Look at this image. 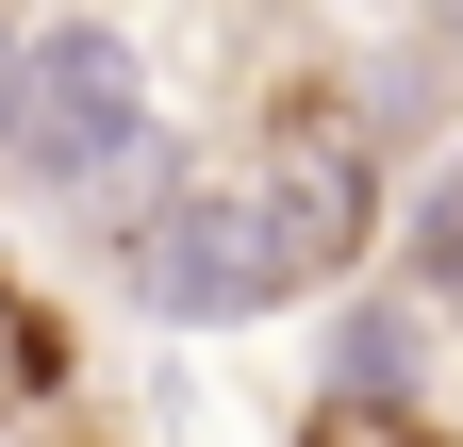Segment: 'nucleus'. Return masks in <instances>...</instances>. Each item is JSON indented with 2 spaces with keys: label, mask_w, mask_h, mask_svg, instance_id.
<instances>
[{
  "label": "nucleus",
  "mask_w": 463,
  "mask_h": 447,
  "mask_svg": "<svg viewBox=\"0 0 463 447\" xmlns=\"http://www.w3.org/2000/svg\"><path fill=\"white\" fill-rule=\"evenodd\" d=\"M0 149H17L33 183H67V199H165L133 33H99V17L33 33V50H17V100H0Z\"/></svg>",
  "instance_id": "nucleus-1"
},
{
  "label": "nucleus",
  "mask_w": 463,
  "mask_h": 447,
  "mask_svg": "<svg viewBox=\"0 0 463 447\" xmlns=\"http://www.w3.org/2000/svg\"><path fill=\"white\" fill-rule=\"evenodd\" d=\"M133 299L183 315V331H215V315H281V299H298V249H281L265 183H165V199L133 215Z\"/></svg>",
  "instance_id": "nucleus-2"
},
{
  "label": "nucleus",
  "mask_w": 463,
  "mask_h": 447,
  "mask_svg": "<svg viewBox=\"0 0 463 447\" xmlns=\"http://www.w3.org/2000/svg\"><path fill=\"white\" fill-rule=\"evenodd\" d=\"M414 381H430V299H364V315L331 331V398H364V414H397Z\"/></svg>",
  "instance_id": "nucleus-3"
},
{
  "label": "nucleus",
  "mask_w": 463,
  "mask_h": 447,
  "mask_svg": "<svg viewBox=\"0 0 463 447\" xmlns=\"http://www.w3.org/2000/svg\"><path fill=\"white\" fill-rule=\"evenodd\" d=\"M414 299H430V315H463V149H447V183L414 199Z\"/></svg>",
  "instance_id": "nucleus-4"
},
{
  "label": "nucleus",
  "mask_w": 463,
  "mask_h": 447,
  "mask_svg": "<svg viewBox=\"0 0 463 447\" xmlns=\"http://www.w3.org/2000/svg\"><path fill=\"white\" fill-rule=\"evenodd\" d=\"M33 381H50V315H33V299H0V414H17Z\"/></svg>",
  "instance_id": "nucleus-5"
},
{
  "label": "nucleus",
  "mask_w": 463,
  "mask_h": 447,
  "mask_svg": "<svg viewBox=\"0 0 463 447\" xmlns=\"http://www.w3.org/2000/svg\"><path fill=\"white\" fill-rule=\"evenodd\" d=\"M364 431H381V414H364V398H331V431H315V447H364Z\"/></svg>",
  "instance_id": "nucleus-6"
},
{
  "label": "nucleus",
  "mask_w": 463,
  "mask_h": 447,
  "mask_svg": "<svg viewBox=\"0 0 463 447\" xmlns=\"http://www.w3.org/2000/svg\"><path fill=\"white\" fill-rule=\"evenodd\" d=\"M0 100H17V50H0Z\"/></svg>",
  "instance_id": "nucleus-7"
}]
</instances>
